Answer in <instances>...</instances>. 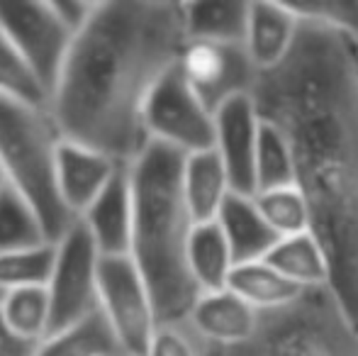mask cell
<instances>
[{
  "instance_id": "4316f807",
  "label": "cell",
  "mask_w": 358,
  "mask_h": 356,
  "mask_svg": "<svg viewBox=\"0 0 358 356\" xmlns=\"http://www.w3.org/2000/svg\"><path fill=\"white\" fill-rule=\"evenodd\" d=\"M256 205L280 239L312 232V210L297 185L256 193Z\"/></svg>"
},
{
  "instance_id": "f1b7e54d",
  "label": "cell",
  "mask_w": 358,
  "mask_h": 356,
  "mask_svg": "<svg viewBox=\"0 0 358 356\" xmlns=\"http://www.w3.org/2000/svg\"><path fill=\"white\" fill-rule=\"evenodd\" d=\"M287 5L302 20L334 29L358 44V0H287Z\"/></svg>"
},
{
  "instance_id": "277c9868",
  "label": "cell",
  "mask_w": 358,
  "mask_h": 356,
  "mask_svg": "<svg viewBox=\"0 0 358 356\" xmlns=\"http://www.w3.org/2000/svg\"><path fill=\"white\" fill-rule=\"evenodd\" d=\"M62 142L52 108L0 98V173L10 188L37 210L52 242H59L76 225L57 185Z\"/></svg>"
},
{
  "instance_id": "ac0fdd59",
  "label": "cell",
  "mask_w": 358,
  "mask_h": 356,
  "mask_svg": "<svg viewBox=\"0 0 358 356\" xmlns=\"http://www.w3.org/2000/svg\"><path fill=\"white\" fill-rule=\"evenodd\" d=\"M278 271L283 278L297 285L300 290L331 288V269L320 239L312 232L297 237L278 239L271 254L264 259Z\"/></svg>"
},
{
  "instance_id": "44dd1931",
  "label": "cell",
  "mask_w": 358,
  "mask_h": 356,
  "mask_svg": "<svg viewBox=\"0 0 358 356\" xmlns=\"http://www.w3.org/2000/svg\"><path fill=\"white\" fill-rule=\"evenodd\" d=\"M227 288L239 295L241 300H246L261 315L283 308V305L292 303V300L305 293V290L292 285L290 280L283 278L278 271L266 262L239 264V266L231 271V278Z\"/></svg>"
},
{
  "instance_id": "83f0119b",
  "label": "cell",
  "mask_w": 358,
  "mask_h": 356,
  "mask_svg": "<svg viewBox=\"0 0 358 356\" xmlns=\"http://www.w3.org/2000/svg\"><path fill=\"white\" fill-rule=\"evenodd\" d=\"M57 262V242L0 254V295L20 288H47Z\"/></svg>"
},
{
  "instance_id": "6da1fadb",
  "label": "cell",
  "mask_w": 358,
  "mask_h": 356,
  "mask_svg": "<svg viewBox=\"0 0 358 356\" xmlns=\"http://www.w3.org/2000/svg\"><path fill=\"white\" fill-rule=\"evenodd\" d=\"M251 98L290 144L331 290L358 325V44L302 20L292 52L259 73Z\"/></svg>"
},
{
  "instance_id": "5b68a950",
  "label": "cell",
  "mask_w": 358,
  "mask_h": 356,
  "mask_svg": "<svg viewBox=\"0 0 358 356\" xmlns=\"http://www.w3.org/2000/svg\"><path fill=\"white\" fill-rule=\"evenodd\" d=\"M224 356H358V325L331 288L264 313L254 337Z\"/></svg>"
},
{
  "instance_id": "e0dca14e",
  "label": "cell",
  "mask_w": 358,
  "mask_h": 356,
  "mask_svg": "<svg viewBox=\"0 0 358 356\" xmlns=\"http://www.w3.org/2000/svg\"><path fill=\"white\" fill-rule=\"evenodd\" d=\"M183 193L195 225L213 222L222 205L231 195L229 176L215 149L185 157L183 164Z\"/></svg>"
},
{
  "instance_id": "603a6c76",
  "label": "cell",
  "mask_w": 358,
  "mask_h": 356,
  "mask_svg": "<svg viewBox=\"0 0 358 356\" xmlns=\"http://www.w3.org/2000/svg\"><path fill=\"white\" fill-rule=\"evenodd\" d=\"M52 242L37 210L8 183L0 190V254L24 252Z\"/></svg>"
},
{
  "instance_id": "cb8c5ba5",
  "label": "cell",
  "mask_w": 358,
  "mask_h": 356,
  "mask_svg": "<svg viewBox=\"0 0 358 356\" xmlns=\"http://www.w3.org/2000/svg\"><path fill=\"white\" fill-rule=\"evenodd\" d=\"M0 313L15 332L34 342H44L52 332V300L47 288L8 290L0 298Z\"/></svg>"
},
{
  "instance_id": "8992f818",
  "label": "cell",
  "mask_w": 358,
  "mask_h": 356,
  "mask_svg": "<svg viewBox=\"0 0 358 356\" xmlns=\"http://www.w3.org/2000/svg\"><path fill=\"white\" fill-rule=\"evenodd\" d=\"M98 310L108 320L124 356H144L159 329L149 285L132 257H103L98 276Z\"/></svg>"
},
{
  "instance_id": "2e32d148",
  "label": "cell",
  "mask_w": 358,
  "mask_h": 356,
  "mask_svg": "<svg viewBox=\"0 0 358 356\" xmlns=\"http://www.w3.org/2000/svg\"><path fill=\"white\" fill-rule=\"evenodd\" d=\"M217 225L222 227L227 242H229L236 266L264 262L280 239L271 229V225L266 222L259 205H256V198H251V195L231 193L227 203L222 205L220 215H217Z\"/></svg>"
},
{
  "instance_id": "3957f363",
  "label": "cell",
  "mask_w": 358,
  "mask_h": 356,
  "mask_svg": "<svg viewBox=\"0 0 358 356\" xmlns=\"http://www.w3.org/2000/svg\"><path fill=\"white\" fill-rule=\"evenodd\" d=\"M180 152L151 142L129 166L134 198L132 262L149 285L161 325L188 322L200 293L188 264L195 220L183 193Z\"/></svg>"
},
{
  "instance_id": "30bf717a",
  "label": "cell",
  "mask_w": 358,
  "mask_h": 356,
  "mask_svg": "<svg viewBox=\"0 0 358 356\" xmlns=\"http://www.w3.org/2000/svg\"><path fill=\"white\" fill-rule=\"evenodd\" d=\"M178 69L195 95L213 113L241 95H251L259 81V71L251 64L244 44L188 42Z\"/></svg>"
},
{
  "instance_id": "5bb4252c",
  "label": "cell",
  "mask_w": 358,
  "mask_h": 356,
  "mask_svg": "<svg viewBox=\"0 0 358 356\" xmlns=\"http://www.w3.org/2000/svg\"><path fill=\"white\" fill-rule=\"evenodd\" d=\"M300 15L287 0H259L249 3L244 49L256 71L264 73L283 64L300 34Z\"/></svg>"
},
{
  "instance_id": "f546056e",
  "label": "cell",
  "mask_w": 358,
  "mask_h": 356,
  "mask_svg": "<svg viewBox=\"0 0 358 356\" xmlns=\"http://www.w3.org/2000/svg\"><path fill=\"white\" fill-rule=\"evenodd\" d=\"M208 349L188 322H173L159 325L144 356H208Z\"/></svg>"
},
{
  "instance_id": "484cf974",
  "label": "cell",
  "mask_w": 358,
  "mask_h": 356,
  "mask_svg": "<svg viewBox=\"0 0 358 356\" xmlns=\"http://www.w3.org/2000/svg\"><path fill=\"white\" fill-rule=\"evenodd\" d=\"M297 185V166L292 149L280 129L261 124L259 154H256V193Z\"/></svg>"
},
{
  "instance_id": "9a60e30c",
  "label": "cell",
  "mask_w": 358,
  "mask_h": 356,
  "mask_svg": "<svg viewBox=\"0 0 358 356\" xmlns=\"http://www.w3.org/2000/svg\"><path fill=\"white\" fill-rule=\"evenodd\" d=\"M261 313L251 308L229 288L217 293H203L190 310L188 325L208 347L234 349L249 342L259 327Z\"/></svg>"
},
{
  "instance_id": "4dcf8cb0",
  "label": "cell",
  "mask_w": 358,
  "mask_h": 356,
  "mask_svg": "<svg viewBox=\"0 0 358 356\" xmlns=\"http://www.w3.org/2000/svg\"><path fill=\"white\" fill-rule=\"evenodd\" d=\"M39 344L42 342H34L15 332L0 313V356H37Z\"/></svg>"
},
{
  "instance_id": "ffe728a7",
  "label": "cell",
  "mask_w": 358,
  "mask_h": 356,
  "mask_svg": "<svg viewBox=\"0 0 358 356\" xmlns=\"http://www.w3.org/2000/svg\"><path fill=\"white\" fill-rule=\"evenodd\" d=\"M188 264L200 293H217L229 285L236 262L217 220L195 225L193 237H190Z\"/></svg>"
},
{
  "instance_id": "9c48e42d",
  "label": "cell",
  "mask_w": 358,
  "mask_h": 356,
  "mask_svg": "<svg viewBox=\"0 0 358 356\" xmlns=\"http://www.w3.org/2000/svg\"><path fill=\"white\" fill-rule=\"evenodd\" d=\"M0 32L54 95L76 39L54 3H0Z\"/></svg>"
},
{
  "instance_id": "d6986e66",
  "label": "cell",
  "mask_w": 358,
  "mask_h": 356,
  "mask_svg": "<svg viewBox=\"0 0 358 356\" xmlns=\"http://www.w3.org/2000/svg\"><path fill=\"white\" fill-rule=\"evenodd\" d=\"M188 42L244 44L249 3L239 0H203L183 3Z\"/></svg>"
},
{
  "instance_id": "8fae6325",
  "label": "cell",
  "mask_w": 358,
  "mask_h": 356,
  "mask_svg": "<svg viewBox=\"0 0 358 356\" xmlns=\"http://www.w3.org/2000/svg\"><path fill=\"white\" fill-rule=\"evenodd\" d=\"M261 124L264 120L251 95H241L215 113V152L229 176L231 193L236 195H256Z\"/></svg>"
},
{
  "instance_id": "7a4b0ae2",
  "label": "cell",
  "mask_w": 358,
  "mask_h": 356,
  "mask_svg": "<svg viewBox=\"0 0 358 356\" xmlns=\"http://www.w3.org/2000/svg\"><path fill=\"white\" fill-rule=\"evenodd\" d=\"M185 44L183 3H95L52 95L62 137L132 166L151 144L144 127L146 100L178 66Z\"/></svg>"
},
{
  "instance_id": "836d02e7",
  "label": "cell",
  "mask_w": 358,
  "mask_h": 356,
  "mask_svg": "<svg viewBox=\"0 0 358 356\" xmlns=\"http://www.w3.org/2000/svg\"><path fill=\"white\" fill-rule=\"evenodd\" d=\"M0 298H3V295H0Z\"/></svg>"
},
{
  "instance_id": "ba28073f",
  "label": "cell",
  "mask_w": 358,
  "mask_h": 356,
  "mask_svg": "<svg viewBox=\"0 0 358 356\" xmlns=\"http://www.w3.org/2000/svg\"><path fill=\"white\" fill-rule=\"evenodd\" d=\"M100 257L88 229L76 225L57 242V262L47 283L52 300V332L66 329L98 313Z\"/></svg>"
},
{
  "instance_id": "d6a6232c",
  "label": "cell",
  "mask_w": 358,
  "mask_h": 356,
  "mask_svg": "<svg viewBox=\"0 0 358 356\" xmlns=\"http://www.w3.org/2000/svg\"><path fill=\"white\" fill-rule=\"evenodd\" d=\"M3 185H5V178H3V173H0V190H3Z\"/></svg>"
},
{
  "instance_id": "1f68e13d",
  "label": "cell",
  "mask_w": 358,
  "mask_h": 356,
  "mask_svg": "<svg viewBox=\"0 0 358 356\" xmlns=\"http://www.w3.org/2000/svg\"><path fill=\"white\" fill-rule=\"evenodd\" d=\"M208 356H224V349H215V347H210V349H208Z\"/></svg>"
},
{
  "instance_id": "52a82bcc",
  "label": "cell",
  "mask_w": 358,
  "mask_h": 356,
  "mask_svg": "<svg viewBox=\"0 0 358 356\" xmlns=\"http://www.w3.org/2000/svg\"><path fill=\"white\" fill-rule=\"evenodd\" d=\"M144 127L149 142L171 147L183 157L215 149V113L195 95L178 66L151 90Z\"/></svg>"
},
{
  "instance_id": "7402d4cb",
  "label": "cell",
  "mask_w": 358,
  "mask_h": 356,
  "mask_svg": "<svg viewBox=\"0 0 358 356\" xmlns=\"http://www.w3.org/2000/svg\"><path fill=\"white\" fill-rule=\"evenodd\" d=\"M37 356H124L103 313H93L66 329L49 334Z\"/></svg>"
},
{
  "instance_id": "d4e9b609",
  "label": "cell",
  "mask_w": 358,
  "mask_h": 356,
  "mask_svg": "<svg viewBox=\"0 0 358 356\" xmlns=\"http://www.w3.org/2000/svg\"><path fill=\"white\" fill-rule=\"evenodd\" d=\"M0 98L34 108H52L49 90L3 32H0Z\"/></svg>"
},
{
  "instance_id": "7c38bea8",
  "label": "cell",
  "mask_w": 358,
  "mask_h": 356,
  "mask_svg": "<svg viewBox=\"0 0 358 356\" xmlns=\"http://www.w3.org/2000/svg\"><path fill=\"white\" fill-rule=\"evenodd\" d=\"M100 257H129L134 232V198L129 166H122L93 205L78 218Z\"/></svg>"
},
{
  "instance_id": "4fadbf2b",
  "label": "cell",
  "mask_w": 358,
  "mask_h": 356,
  "mask_svg": "<svg viewBox=\"0 0 358 356\" xmlns=\"http://www.w3.org/2000/svg\"><path fill=\"white\" fill-rule=\"evenodd\" d=\"M120 169L122 164L108 154L64 139L57 159V185L69 213L78 220L108 188Z\"/></svg>"
}]
</instances>
